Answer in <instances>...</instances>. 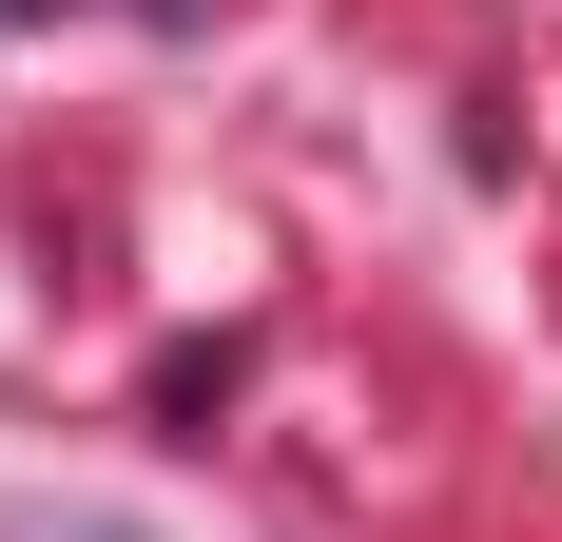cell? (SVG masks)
Wrapping results in <instances>:
<instances>
[{"label": "cell", "instance_id": "obj_1", "mask_svg": "<svg viewBox=\"0 0 562 542\" xmlns=\"http://www.w3.org/2000/svg\"><path fill=\"white\" fill-rule=\"evenodd\" d=\"M0 542H156V523H98V504H58V523H40V504H20Z\"/></svg>", "mask_w": 562, "mask_h": 542}, {"label": "cell", "instance_id": "obj_2", "mask_svg": "<svg viewBox=\"0 0 562 542\" xmlns=\"http://www.w3.org/2000/svg\"><path fill=\"white\" fill-rule=\"evenodd\" d=\"M0 20H40V0H0Z\"/></svg>", "mask_w": 562, "mask_h": 542}]
</instances>
